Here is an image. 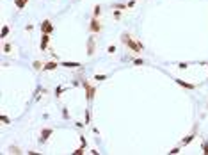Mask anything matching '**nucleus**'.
Wrapping results in <instances>:
<instances>
[{
	"mask_svg": "<svg viewBox=\"0 0 208 155\" xmlns=\"http://www.w3.org/2000/svg\"><path fill=\"white\" fill-rule=\"evenodd\" d=\"M121 43H123L125 46H128L133 54H141V50L144 48V45H142L141 41H135L128 32H123V34H121Z\"/></svg>",
	"mask_w": 208,
	"mask_h": 155,
	"instance_id": "f257e3e1",
	"label": "nucleus"
},
{
	"mask_svg": "<svg viewBox=\"0 0 208 155\" xmlns=\"http://www.w3.org/2000/svg\"><path fill=\"white\" fill-rule=\"evenodd\" d=\"M82 87H84V91H85V100L91 103V102H93V98H95V95H96V87L93 86V84H89L85 78L82 80Z\"/></svg>",
	"mask_w": 208,
	"mask_h": 155,
	"instance_id": "f03ea898",
	"label": "nucleus"
},
{
	"mask_svg": "<svg viewBox=\"0 0 208 155\" xmlns=\"http://www.w3.org/2000/svg\"><path fill=\"white\" fill-rule=\"evenodd\" d=\"M39 27H41V34H52L55 30V27H54V23L50 20H43Z\"/></svg>",
	"mask_w": 208,
	"mask_h": 155,
	"instance_id": "7ed1b4c3",
	"label": "nucleus"
},
{
	"mask_svg": "<svg viewBox=\"0 0 208 155\" xmlns=\"http://www.w3.org/2000/svg\"><path fill=\"white\" fill-rule=\"evenodd\" d=\"M89 30H91V34H100V32H101V23H100V20L96 18V16H93V18H91Z\"/></svg>",
	"mask_w": 208,
	"mask_h": 155,
	"instance_id": "20e7f679",
	"label": "nucleus"
},
{
	"mask_svg": "<svg viewBox=\"0 0 208 155\" xmlns=\"http://www.w3.org/2000/svg\"><path fill=\"white\" fill-rule=\"evenodd\" d=\"M54 134V128H43L41 130V134H39V143L43 144V143H46L48 139H50V136Z\"/></svg>",
	"mask_w": 208,
	"mask_h": 155,
	"instance_id": "39448f33",
	"label": "nucleus"
},
{
	"mask_svg": "<svg viewBox=\"0 0 208 155\" xmlns=\"http://www.w3.org/2000/svg\"><path fill=\"white\" fill-rule=\"evenodd\" d=\"M95 50H96V41H95V34H93L91 38L87 39V55L91 57L95 54Z\"/></svg>",
	"mask_w": 208,
	"mask_h": 155,
	"instance_id": "423d86ee",
	"label": "nucleus"
},
{
	"mask_svg": "<svg viewBox=\"0 0 208 155\" xmlns=\"http://www.w3.org/2000/svg\"><path fill=\"white\" fill-rule=\"evenodd\" d=\"M48 45H50V34H41V43H39L41 52H45L48 48Z\"/></svg>",
	"mask_w": 208,
	"mask_h": 155,
	"instance_id": "0eeeda50",
	"label": "nucleus"
},
{
	"mask_svg": "<svg viewBox=\"0 0 208 155\" xmlns=\"http://www.w3.org/2000/svg\"><path fill=\"white\" fill-rule=\"evenodd\" d=\"M174 82H176L178 86H182L183 89H189V91H194V89H196V84H190V82H185V80H182V78H174Z\"/></svg>",
	"mask_w": 208,
	"mask_h": 155,
	"instance_id": "6e6552de",
	"label": "nucleus"
},
{
	"mask_svg": "<svg viewBox=\"0 0 208 155\" xmlns=\"http://www.w3.org/2000/svg\"><path fill=\"white\" fill-rule=\"evenodd\" d=\"M61 66H64V68H68V70H80V68H82L80 62H71V61H62Z\"/></svg>",
	"mask_w": 208,
	"mask_h": 155,
	"instance_id": "1a4fd4ad",
	"label": "nucleus"
},
{
	"mask_svg": "<svg viewBox=\"0 0 208 155\" xmlns=\"http://www.w3.org/2000/svg\"><path fill=\"white\" fill-rule=\"evenodd\" d=\"M59 66H61V64H59L57 61H48V62L43 66V70H41V71H54V70H57Z\"/></svg>",
	"mask_w": 208,
	"mask_h": 155,
	"instance_id": "9d476101",
	"label": "nucleus"
},
{
	"mask_svg": "<svg viewBox=\"0 0 208 155\" xmlns=\"http://www.w3.org/2000/svg\"><path fill=\"white\" fill-rule=\"evenodd\" d=\"M196 132H197V130H192L189 136H187L185 139H183V141H182V143H180V146H187V144H190V143L196 139Z\"/></svg>",
	"mask_w": 208,
	"mask_h": 155,
	"instance_id": "9b49d317",
	"label": "nucleus"
},
{
	"mask_svg": "<svg viewBox=\"0 0 208 155\" xmlns=\"http://www.w3.org/2000/svg\"><path fill=\"white\" fill-rule=\"evenodd\" d=\"M9 30H11V29H9V25H4V27H2V30H0V38H7V36H9Z\"/></svg>",
	"mask_w": 208,
	"mask_h": 155,
	"instance_id": "f8f14e48",
	"label": "nucleus"
},
{
	"mask_svg": "<svg viewBox=\"0 0 208 155\" xmlns=\"http://www.w3.org/2000/svg\"><path fill=\"white\" fill-rule=\"evenodd\" d=\"M27 2H29V0H14V5H16L18 9H23V7L27 5Z\"/></svg>",
	"mask_w": 208,
	"mask_h": 155,
	"instance_id": "ddd939ff",
	"label": "nucleus"
},
{
	"mask_svg": "<svg viewBox=\"0 0 208 155\" xmlns=\"http://www.w3.org/2000/svg\"><path fill=\"white\" fill-rule=\"evenodd\" d=\"M2 50H4V54H9V52L13 50V46H11V43H4V46H2Z\"/></svg>",
	"mask_w": 208,
	"mask_h": 155,
	"instance_id": "4468645a",
	"label": "nucleus"
},
{
	"mask_svg": "<svg viewBox=\"0 0 208 155\" xmlns=\"http://www.w3.org/2000/svg\"><path fill=\"white\" fill-rule=\"evenodd\" d=\"M100 14H101V5H95V11H93V16H96V18H100Z\"/></svg>",
	"mask_w": 208,
	"mask_h": 155,
	"instance_id": "2eb2a0df",
	"label": "nucleus"
},
{
	"mask_svg": "<svg viewBox=\"0 0 208 155\" xmlns=\"http://www.w3.org/2000/svg\"><path fill=\"white\" fill-rule=\"evenodd\" d=\"M43 66H45V64H41L39 61H34V62H32V68H34L36 71H39V70H43Z\"/></svg>",
	"mask_w": 208,
	"mask_h": 155,
	"instance_id": "dca6fc26",
	"label": "nucleus"
},
{
	"mask_svg": "<svg viewBox=\"0 0 208 155\" xmlns=\"http://www.w3.org/2000/svg\"><path fill=\"white\" fill-rule=\"evenodd\" d=\"M64 91H66V87H62V86H59V87H57V89H55V96L59 98V96H61V95H62V93H64Z\"/></svg>",
	"mask_w": 208,
	"mask_h": 155,
	"instance_id": "f3484780",
	"label": "nucleus"
},
{
	"mask_svg": "<svg viewBox=\"0 0 208 155\" xmlns=\"http://www.w3.org/2000/svg\"><path fill=\"white\" fill-rule=\"evenodd\" d=\"M112 7H114V9H121V11H123V9H126V7H128V4H114Z\"/></svg>",
	"mask_w": 208,
	"mask_h": 155,
	"instance_id": "a211bd4d",
	"label": "nucleus"
},
{
	"mask_svg": "<svg viewBox=\"0 0 208 155\" xmlns=\"http://www.w3.org/2000/svg\"><path fill=\"white\" fill-rule=\"evenodd\" d=\"M201 150H203V153L208 155V141H203V144H201Z\"/></svg>",
	"mask_w": 208,
	"mask_h": 155,
	"instance_id": "6ab92c4d",
	"label": "nucleus"
},
{
	"mask_svg": "<svg viewBox=\"0 0 208 155\" xmlns=\"http://www.w3.org/2000/svg\"><path fill=\"white\" fill-rule=\"evenodd\" d=\"M91 123V112H89V109H85V125H89Z\"/></svg>",
	"mask_w": 208,
	"mask_h": 155,
	"instance_id": "aec40b11",
	"label": "nucleus"
},
{
	"mask_svg": "<svg viewBox=\"0 0 208 155\" xmlns=\"http://www.w3.org/2000/svg\"><path fill=\"white\" fill-rule=\"evenodd\" d=\"M0 119L4 121V125H9V123H11V119H9V118L5 116V114H2V116H0Z\"/></svg>",
	"mask_w": 208,
	"mask_h": 155,
	"instance_id": "412c9836",
	"label": "nucleus"
},
{
	"mask_svg": "<svg viewBox=\"0 0 208 155\" xmlns=\"http://www.w3.org/2000/svg\"><path fill=\"white\" fill-rule=\"evenodd\" d=\"M178 68H180V70H187V68H189V62H178Z\"/></svg>",
	"mask_w": 208,
	"mask_h": 155,
	"instance_id": "4be33fe9",
	"label": "nucleus"
},
{
	"mask_svg": "<svg viewBox=\"0 0 208 155\" xmlns=\"http://www.w3.org/2000/svg\"><path fill=\"white\" fill-rule=\"evenodd\" d=\"M133 64H135V66H142V64H144V61H142V59H133Z\"/></svg>",
	"mask_w": 208,
	"mask_h": 155,
	"instance_id": "5701e85b",
	"label": "nucleus"
},
{
	"mask_svg": "<svg viewBox=\"0 0 208 155\" xmlns=\"http://www.w3.org/2000/svg\"><path fill=\"white\" fill-rule=\"evenodd\" d=\"M84 150H85V148H84V146H80V148H76L75 152H73V155H82V153H84Z\"/></svg>",
	"mask_w": 208,
	"mask_h": 155,
	"instance_id": "b1692460",
	"label": "nucleus"
},
{
	"mask_svg": "<svg viewBox=\"0 0 208 155\" xmlns=\"http://www.w3.org/2000/svg\"><path fill=\"white\" fill-rule=\"evenodd\" d=\"M114 18L116 20L121 18V9H114Z\"/></svg>",
	"mask_w": 208,
	"mask_h": 155,
	"instance_id": "393cba45",
	"label": "nucleus"
},
{
	"mask_svg": "<svg viewBox=\"0 0 208 155\" xmlns=\"http://www.w3.org/2000/svg\"><path fill=\"white\" fill-rule=\"evenodd\" d=\"M62 118H64V119H68V118H70V114H68V109H66V107H62Z\"/></svg>",
	"mask_w": 208,
	"mask_h": 155,
	"instance_id": "a878e982",
	"label": "nucleus"
},
{
	"mask_svg": "<svg viewBox=\"0 0 208 155\" xmlns=\"http://www.w3.org/2000/svg\"><path fill=\"white\" fill-rule=\"evenodd\" d=\"M180 148H182V146H176V148H172V150H171L169 153H171V155H176V153H180Z\"/></svg>",
	"mask_w": 208,
	"mask_h": 155,
	"instance_id": "bb28decb",
	"label": "nucleus"
},
{
	"mask_svg": "<svg viewBox=\"0 0 208 155\" xmlns=\"http://www.w3.org/2000/svg\"><path fill=\"white\" fill-rule=\"evenodd\" d=\"M80 143H82V146H84V148H87V141H85V137H84V136H80Z\"/></svg>",
	"mask_w": 208,
	"mask_h": 155,
	"instance_id": "cd10ccee",
	"label": "nucleus"
},
{
	"mask_svg": "<svg viewBox=\"0 0 208 155\" xmlns=\"http://www.w3.org/2000/svg\"><path fill=\"white\" fill-rule=\"evenodd\" d=\"M105 78H107V75H96V77H95V80L101 82V80H105Z\"/></svg>",
	"mask_w": 208,
	"mask_h": 155,
	"instance_id": "c85d7f7f",
	"label": "nucleus"
},
{
	"mask_svg": "<svg viewBox=\"0 0 208 155\" xmlns=\"http://www.w3.org/2000/svg\"><path fill=\"white\" fill-rule=\"evenodd\" d=\"M11 152H13V153H21V152H20V148H18V146H11Z\"/></svg>",
	"mask_w": 208,
	"mask_h": 155,
	"instance_id": "c756f323",
	"label": "nucleus"
},
{
	"mask_svg": "<svg viewBox=\"0 0 208 155\" xmlns=\"http://www.w3.org/2000/svg\"><path fill=\"white\" fill-rule=\"evenodd\" d=\"M107 52H109V54H114V52H116V46H114V45H110V46L107 48Z\"/></svg>",
	"mask_w": 208,
	"mask_h": 155,
	"instance_id": "7c9ffc66",
	"label": "nucleus"
},
{
	"mask_svg": "<svg viewBox=\"0 0 208 155\" xmlns=\"http://www.w3.org/2000/svg\"><path fill=\"white\" fill-rule=\"evenodd\" d=\"M206 66H208V64H206Z\"/></svg>",
	"mask_w": 208,
	"mask_h": 155,
	"instance_id": "2f4dec72",
	"label": "nucleus"
}]
</instances>
